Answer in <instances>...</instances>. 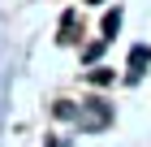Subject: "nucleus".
Instances as JSON below:
<instances>
[{
  "instance_id": "nucleus-1",
  "label": "nucleus",
  "mask_w": 151,
  "mask_h": 147,
  "mask_svg": "<svg viewBox=\"0 0 151 147\" xmlns=\"http://www.w3.org/2000/svg\"><path fill=\"white\" fill-rule=\"evenodd\" d=\"M147 56H151L147 48H138V52L129 56V74H134V78H138V74H142V65H147Z\"/></svg>"
},
{
  "instance_id": "nucleus-2",
  "label": "nucleus",
  "mask_w": 151,
  "mask_h": 147,
  "mask_svg": "<svg viewBox=\"0 0 151 147\" xmlns=\"http://www.w3.org/2000/svg\"><path fill=\"white\" fill-rule=\"evenodd\" d=\"M116 26H121V13H108V17H104V39H112V35H116Z\"/></svg>"
}]
</instances>
